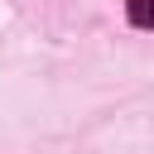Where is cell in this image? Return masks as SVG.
Here are the masks:
<instances>
[{"mask_svg": "<svg viewBox=\"0 0 154 154\" xmlns=\"http://www.w3.org/2000/svg\"><path fill=\"white\" fill-rule=\"evenodd\" d=\"M125 14L135 29H154V0H125Z\"/></svg>", "mask_w": 154, "mask_h": 154, "instance_id": "1", "label": "cell"}]
</instances>
